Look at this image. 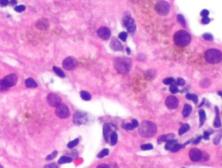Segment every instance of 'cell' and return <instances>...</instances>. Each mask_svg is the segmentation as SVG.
Here are the masks:
<instances>
[{
  "instance_id": "1",
  "label": "cell",
  "mask_w": 222,
  "mask_h": 168,
  "mask_svg": "<svg viewBox=\"0 0 222 168\" xmlns=\"http://www.w3.org/2000/svg\"><path fill=\"white\" fill-rule=\"evenodd\" d=\"M132 62L128 57H118L114 61V67L120 74H126L131 69Z\"/></svg>"
},
{
  "instance_id": "2",
  "label": "cell",
  "mask_w": 222,
  "mask_h": 168,
  "mask_svg": "<svg viewBox=\"0 0 222 168\" xmlns=\"http://www.w3.org/2000/svg\"><path fill=\"white\" fill-rule=\"evenodd\" d=\"M157 128L154 122L151 121H143L139 128V133L142 136L145 138H149L156 134Z\"/></svg>"
},
{
  "instance_id": "3",
  "label": "cell",
  "mask_w": 222,
  "mask_h": 168,
  "mask_svg": "<svg viewBox=\"0 0 222 168\" xmlns=\"http://www.w3.org/2000/svg\"><path fill=\"white\" fill-rule=\"evenodd\" d=\"M173 40H174L175 44L184 47V46H187L189 44L190 41H191V36L187 31L179 30L174 34Z\"/></svg>"
},
{
  "instance_id": "4",
  "label": "cell",
  "mask_w": 222,
  "mask_h": 168,
  "mask_svg": "<svg viewBox=\"0 0 222 168\" xmlns=\"http://www.w3.org/2000/svg\"><path fill=\"white\" fill-rule=\"evenodd\" d=\"M205 59L211 64H216L222 60V53L219 50L211 49L205 52Z\"/></svg>"
},
{
  "instance_id": "5",
  "label": "cell",
  "mask_w": 222,
  "mask_h": 168,
  "mask_svg": "<svg viewBox=\"0 0 222 168\" xmlns=\"http://www.w3.org/2000/svg\"><path fill=\"white\" fill-rule=\"evenodd\" d=\"M155 11L161 16H167L170 11V5L165 1H160L155 5Z\"/></svg>"
},
{
  "instance_id": "6",
  "label": "cell",
  "mask_w": 222,
  "mask_h": 168,
  "mask_svg": "<svg viewBox=\"0 0 222 168\" xmlns=\"http://www.w3.org/2000/svg\"><path fill=\"white\" fill-rule=\"evenodd\" d=\"M56 114L61 119H66L70 116V112L69 108L66 106V105L60 103L56 108Z\"/></svg>"
},
{
  "instance_id": "7",
  "label": "cell",
  "mask_w": 222,
  "mask_h": 168,
  "mask_svg": "<svg viewBox=\"0 0 222 168\" xmlns=\"http://www.w3.org/2000/svg\"><path fill=\"white\" fill-rule=\"evenodd\" d=\"M77 65V60L75 57L69 56L66 57L62 62V66L65 69L67 70H72L74 69Z\"/></svg>"
},
{
  "instance_id": "8",
  "label": "cell",
  "mask_w": 222,
  "mask_h": 168,
  "mask_svg": "<svg viewBox=\"0 0 222 168\" xmlns=\"http://www.w3.org/2000/svg\"><path fill=\"white\" fill-rule=\"evenodd\" d=\"M123 24L127 28L128 32H134L136 30V24L133 18L129 16H127L123 18Z\"/></svg>"
},
{
  "instance_id": "9",
  "label": "cell",
  "mask_w": 222,
  "mask_h": 168,
  "mask_svg": "<svg viewBox=\"0 0 222 168\" xmlns=\"http://www.w3.org/2000/svg\"><path fill=\"white\" fill-rule=\"evenodd\" d=\"M73 120L75 122V124L76 125H82L87 123L88 121V117L86 115V114L82 113V112H76L74 115Z\"/></svg>"
},
{
  "instance_id": "10",
  "label": "cell",
  "mask_w": 222,
  "mask_h": 168,
  "mask_svg": "<svg viewBox=\"0 0 222 168\" xmlns=\"http://www.w3.org/2000/svg\"><path fill=\"white\" fill-rule=\"evenodd\" d=\"M47 101L51 107L56 108L61 103V98L56 94H50L47 96Z\"/></svg>"
},
{
  "instance_id": "11",
  "label": "cell",
  "mask_w": 222,
  "mask_h": 168,
  "mask_svg": "<svg viewBox=\"0 0 222 168\" xmlns=\"http://www.w3.org/2000/svg\"><path fill=\"white\" fill-rule=\"evenodd\" d=\"M165 103H166V106L169 109H173V108H176L177 106L179 105V100L175 96H168L166 99Z\"/></svg>"
},
{
  "instance_id": "12",
  "label": "cell",
  "mask_w": 222,
  "mask_h": 168,
  "mask_svg": "<svg viewBox=\"0 0 222 168\" xmlns=\"http://www.w3.org/2000/svg\"><path fill=\"white\" fill-rule=\"evenodd\" d=\"M4 81H5V84L9 88H11V87L15 86L17 84V76L15 74H10V75H6L5 77Z\"/></svg>"
},
{
  "instance_id": "13",
  "label": "cell",
  "mask_w": 222,
  "mask_h": 168,
  "mask_svg": "<svg viewBox=\"0 0 222 168\" xmlns=\"http://www.w3.org/2000/svg\"><path fill=\"white\" fill-rule=\"evenodd\" d=\"M189 158L193 162L199 161L202 158V153L201 152V150H199L197 148H193L189 152Z\"/></svg>"
},
{
  "instance_id": "14",
  "label": "cell",
  "mask_w": 222,
  "mask_h": 168,
  "mask_svg": "<svg viewBox=\"0 0 222 168\" xmlns=\"http://www.w3.org/2000/svg\"><path fill=\"white\" fill-rule=\"evenodd\" d=\"M97 35L103 40H108L111 36V31L108 27H101L97 30Z\"/></svg>"
},
{
  "instance_id": "15",
  "label": "cell",
  "mask_w": 222,
  "mask_h": 168,
  "mask_svg": "<svg viewBox=\"0 0 222 168\" xmlns=\"http://www.w3.org/2000/svg\"><path fill=\"white\" fill-rule=\"evenodd\" d=\"M113 128H114V126L111 125L110 123H107V124L104 125V128H103V135H104V139H105L106 141L108 140L111 133L113 132Z\"/></svg>"
},
{
  "instance_id": "16",
  "label": "cell",
  "mask_w": 222,
  "mask_h": 168,
  "mask_svg": "<svg viewBox=\"0 0 222 168\" xmlns=\"http://www.w3.org/2000/svg\"><path fill=\"white\" fill-rule=\"evenodd\" d=\"M110 47L115 51H122V45L120 43V41L116 38H113L110 43Z\"/></svg>"
},
{
  "instance_id": "17",
  "label": "cell",
  "mask_w": 222,
  "mask_h": 168,
  "mask_svg": "<svg viewBox=\"0 0 222 168\" xmlns=\"http://www.w3.org/2000/svg\"><path fill=\"white\" fill-rule=\"evenodd\" d=\"M137 127H139V123L136 120H132L131 123H126V124L123 125V128L126 129V130H128V131L135 129Z\"/></svg>"
},
{
  "instance_id": "18",
  "label": "cell",
  "mask_w": 222,
  "mask_h": 168,
  "mask_svg": "<svg viewBox=\"0 0 222 168\" xmlns=\"http://www.w3.org/2000/svg\"><path fill=\"white\" fill-rule=\"evenodd\" d=\"M37 26L41 29V30H46L49 27V22L48 20L45 18H43V19H39L38 22L37 23Z\"/></svg>"
},
{
  "instance_id": "19",
  "label": "cell",
  "mask_w": 222,
  "mask_h": 168,
  "mask_svg": "<svg viewBox=\"0 0 222 168\" xmlns=\"http://www.w3.org/2000/svg\"><path fill=\"white\" fill-rule=\"evenodd\" d=\"M215 113H216V117H215V120H214V122H213V126H214V128H220L221 121H220V119H219V114L218 107H215Z\"/></svg>"
},
{
  "instance_id": "20",
  "label": "cell",
  "mask_w": 222,
  "mask_h": 168,
  "mask_svg": "<svg viewBox=\"0 0 222 168\" xmlns=\"http://www.w3.org/2000/svg\"><path fill=\"white\" fill-rule=\"evenodd\" d=\"M191 112H192V107L190 106L189 104H186L185 106H184V108H183V110H182V114H183V116H184L185 118L188 117V116L190 115Z\"/></svg>"
},
{
  "instance_id": "21",
  "label": "cell",
  "mask_w": 222,
  "mask_h": 168,
  "mask_svg": "<svg viewBox=\"0 0 222 168\" xmlns=\"http://www.w3.org/2000/svg\"><path fill=\"white\" fill-rule=\"evenodd\" d=\"M25 86L26 88H37V83L32 78H28L25 80Z\"/></svg>"
},
{
  "instance_id": "22",
  "label": "cell",
  "mask_w": 222,
  "mask_h": 168,
  "mask_svg": "<svg viewBox=\"0 0 222 168\" xmlns=\"http://www.w3.org/2000/svg\"><path fill=\"white\" fill-rule=\"evenodd\" d=\"M117 134L116 132H112L109 136V139H110V143H111V146H115L116 143H117Z\"/></svg>"
},
{
  "instance_id": "23",
  "label": "cell",
  "mask_w": 222,
  "mask_h": 168,
  "mask_svg": "<svg viewBox=\"0 0 222 168\" xmlns=\"http://www.w3.org/2000/svg\"><path fill=\"white\" fill-rule=\"evenodd\" d=\"M175 144H177V140H167V144L165 146V149L166 150H170Z\"/></svg>"
},
{
  "instance_id": "24",
  "label": "cell",
  "mask_w": 222,
  "mask_h": 168,
  "mask_svg": "<svg viewBox=\"0 0 222 168\" xmlns=\"http://www.w3.org/2000/svg\"><path fill=\"white\" fill-rule=\"evenodd\" d=\"M72 161V159L70 157L68 156H62L58 160V164H65V163H70Z\"/></svg>"
},
{
  "instance_id": "25",
  "label": "cell",
  "mask_w": 222,
  "mask_h": 168,
  "mask_svg": "<svg viewBox=\"0 0 222 168\" xmlns=\"http://www.w3.org/2000/svg\"><path fill=\"white\" fill-rule=\"evenodd\" d=\"M199 119H201V120H199V127H202L206 120V113L204 110L199 111Z\"/></svg>"
},
{
  "instance_id": "26",
  "label": "cell",
  "mask_w": 222,
  "mask_h": 168,
  "mask_svg": "<svg viewBox=\"0 0 222 168\" xmlns=\"http://www.w3.org/2000/svg\"><path fill=\"white\" fill-rule=\"evenodd\" d=\"M186 146V144H175L173 147L170 149V151L172 152V153H176V152H178L180 149H181L182 147H184V146Z\"/></svg>"
},
{
  "instance_id": "27",
  "label": "cell",
  "mask_w": 222,
  "mask_h": 168,
  "mask_svg": "<svg viewBox=\"0 0 222 168\" xmlns=\"http://www.w3.org/2000/svg\"><path fill=\"white\" fill-rule=\"evenodd\" d=\"M189 129H190V126H189L188 124H184L182 127L180 128V130H179V134H180V135H182V134H186Z\"/></svg>"
},
{
  "instance_id": "28",
  "label": "cell",
  "mask_w": 222,
  "mask_h": 168,
  "mask_svg": "<svg viewBox=\"0 0 222 168\" xmlns=\"http://www.w3.org/2000/svg\"><path fill=\"white\" fill-rule=\"evenodd\" d=\"M81 97L84 101H90L91 100V95L90 93H88L86 91H82L81 92Z\"/></svg>"
},
{
  "instance_id": "29",
  "label": "cell",
  "mask_w": 222,
  "mask_h": 168,
  "mask_svg": "<svg viewBox=\"0 0 222 168\" xmlns=\"http://www.w3.org/2000/svg\"><path fill=\"white\" fill-rule=\"evenodd\" d=\"M53 70H54V72L58 75V76H60V77H65V74H64V72L61 69H59V68H57V67H53Z\"/></svg>"
},
{
  "instance_id": "30",
  "label": "cell",
  "mask_w": 222,
  "mask_h": 168,
  "mask_svg": "<svg viewBox=\"0 0 222 168\" xmlns=\"http://www.w3.org/2000/svg\"><path fill=\"white\" fill-rule=\"evenodd\" d=\"M9 87L5 84V81L4 80H0V92H4V91H6L8 90Z\"/></svg>"
},
{
  "instance_id": "31",
  "label": "cell",
  "mask_w": 222,
  "mask_h": 168,
  "mask_svg": "<svg viewBox=\"0 0 222 168\" xmlns=\"http://www.w3.org/2000/svg\"><path fill=\"white\" fill-rule=\"evenodd\" d=\"M186 97H187V99H188V100H192L195 104L198 103V96H197L196 95H193V94H187V95H186Z\"/></svg>"
},
{
  "instance_id": "32",
  "label": "cell",
  "mask_w": 222,
  "mask_h": 168,
  "mask_svg": "<svg viewBox=\"0 0 222 168\" xmlns=\"http://www.w3.org/2000/svg\"><path fill=\"white\" fill-rule=\"evenodd\" d=\"M171 136H173V134H167V135H162V136H160L159 139H158V143H162V142H163V141L168 140L169 139L171 140V138H169V137H171Z\"/></svg>"
},
{
  "instance_id": "33",
  "label": "cell",
  "mask_w": 222,
  "mask_h": 168,
  "mask_svg": "<svg viewBox=\"0 0 222 168\" xmlns=\"http://www.w3.org/2000/svg\"><path fill=\"white\" fill-rule=\"evenodd\" d=\"M177 21H178L182 26H186V20L182 15H177Z\"/></svg>"
},
{
  "instance_id": "34",
  "label": "cell",
  "mask_w": 222,
  "mask_h": 168,
  "mask_svg": "<svg viewBox=\"0 0 222 168\" xmlns=\"http://www.w3.org/2000/svg\"><path fill=\"white\" fill-rule=\"evenodd\" d=\"M78 143H79V139H76V140L70 141V142L68 144V147H69V148H73V147H75L76 145H78Z\"/></svg>"
},
{
  "instance_id": "35",
  "label": "cell",
  "mask_w": 222,
  "mask_h": 168,
  "mask_svg": "<svg viewBox=\"0 0 222 168\" xmlns=\"http://www.w3.org/2000/svg\"><path fill=\"white\" fill-rule=\"evenodd\" d=\"M174 83H175V82L171 83V84H170V88H169L170 92L173 93V94H176L177 92H178V89H177V86L175 85Z\"/></svg>"
},
{
  "instance_id": "36",
  "label": "cell",
  "mask_w": 222,
  "mask_h": 168,
  "mask_svg": "<svg viewBox=\"0 0 222 168\" xmlns=\"http://www.w3.org/2000/svg\"><path fill=\"white\" fill-rule=\"evenodd\" d=\"M209 85H210V81L208 79H205L201 81V86L202 88H207L209 87Z\"/></svg>"
},
{
  "instance_id": "37",
  "label": "cell",
  "mask_w": 222,
  "mask_h": 168,
  "mask_svg": "<svg viewBox=\"0 0 222 168\" xmlns=\"http://www.w3.org/2000/svg\"><path fill=\"white\" fill-rule=\"evenodd\" d=\"M108 153H109L108 149H103V150H102L101 153H98L97 157H98V158H103V157L107 156V155L108 154Z\"/></svg>"
},
{
  "instance_id": "38",
  "label": "cell",
  "mask_w": 222,
  "mask_h": 168,
  "mask_svg": "<svg viewBox=\"0 0 222 168\" xmlns=\"http://www.w3.org/2000/svg\"><path fill=\"white\" fill-rule=\"evenodd\" d=\"M141 148L142 150H145V151L146 150H151V149H153V145L152 144H144L141 146Z\"/></svg>"
},
{
  "instance_id": "39",
  "label": "cell",
  "mask_w": 222,
  "mask_h": 168,
  "mask_svg": "<svg viewBox=\"0 0 222 168\" xmlns=\"http://www.w3.org/2000/svg\"><path fill=\"white\" fill-rule=\"evenodd\" d=\"M163 82H164V84H166V85H170L171 83H173V82H175V81H174L173 78H170V77H168V78H166V79H164V80H163Z\"/></svg>"
},
{
  "instance_id": "40",
  "label": "cell",
  "mask_w": 222,
  "mask_h": 168,
  "mask_svg": "<svg viewBox=\"0 0 222 168\" xmlns=\"http://www.w3.org/2000/svg\"><path fill=\"white\" fill-rule=\"evenodd\" d=\"M15 11L17 12H23L25 11V5H18L15 7Z\"/></svg>"
},
{
  "instance_id": "41",
  "label": "cell",
  "mask_w": 222,
  "mask_h": 168,
  "mask_svg": "<svg viewBox=\"0 0 222 168\" xmlns=\"http://www.w3.org/2000/svg\"><path fill=\"white\" fill-rule=\"evenodd\" d=\"M127 37H128V34L126 32H121L119 35V38L123 42H125L127 40Z\"/></svg>"
},
{
  "instance_id": "42",
  "label": "cell",
  "mask_w": 222,
  "mask_h": 168,
  "mask_svg": "<svg viewBox=\"0 0 222 168\" xmlns=\"http://www.w3.org/2000/svg\"><path fill=\"white\" fill-rule=\"evenodd\" d=\"M203 38L207 41H212L213 40V36L211 35V34H208V33H206L203 35Z\"/></svg>"
},
{
  "instance_id": "43",
  "label": "cell",
  "mask_w": 222,
  "mask_h": 168,
  "mask_svg": "<svg viewBox=\"0 0 222 168\" xmlns=\"http://www.w3.org/2000/svg\"><path fill=\"white\" fill-rule=\"evenodd\" d=\"M57 155V152L56 151H54L51 154H50V155H48L47 157H46V159H47V160H49V159H54V158H56V156Z\"/></svg>"
},
{
  "instance_id": "44",
  "label": "cell",
  "mask_w": 222,
  "mask_h": 168,
  "mask_svg": "<svg viewBox=\"0 0 222 168\" xmlns=\"http://www.w3.org/2000/svg\"><path fill=\"white\" fill-rule=\"evenodd\" d=\"M209 23H210L209 17H203V18H202V24H209Z\"/></svg>"
},
{
  "instance_id": "45",
  "label": "cell",
  "mask_w": 222,
  "mask_h": 168,
  "mask_svg": "<svg viewBox=\"0 0 222 168\" xmlns=\"http://www.w3.org/2000/svg\"><path fill=\"white\" fill-rule=\"evenodd\" d=\"M9 4L8 0H0V5L1 6H6Z\"/></svg>"
},
{
  "instance_id": "46",
  "label": "cell",
  "mask_w": 222,
  "mask_h": 168,
  "mask_svg": "<svg viewBox=\"0 0 222 168\" xmlns=\"http://www.w3.org/2000/svg\"><path fill=\"white\" fill-rule=\"evenodd\" d=\"M176 83H177V85H184L185 84V81L183 80V79H178L176 81Z\"/></svg>"
},
{
  "instance_id": "47",
  "label": "cell",
  "mask_w": 222,
  "mask_h": 168,
  "mask_svg": "<svg viewBox=\"0 0 222 168\" xmlns=\"http://www.w3.org/2000/svg\"><path fill=\"white\" fill-rule=\"evenodd\" d=\"M201 14V16H203V17H207L208 14H209V11H208L207 10H203Z\"/></svg>"
},
{
  "instance_id": "48",
  "label": "cell",
  "mask_w": 222,
  "mask_h": 168,
  "mask_svg": "<svg viewBox=\"0 0 222 168\" xmlns=\"http://www.w3.org/2000/svg\"><path fill=\"white\" fill-rule=\"evenodd\" d=\"M44 167H45V168H51V167H53V168H56V167H57V165H56V164L52 163V164H50V165H45Z\"/></svg>"
},
{
  "instance_id": "49",
  "label": "cell",
  "mask_w": 222,
  "mask_h": 168,
  "mask_svg": "<svg viewBox=\"0 0 222 168\" xmlns=\"http://www.w3.org/2000/svg\"><path fill=\"white\" fill-rule=\"evenodd\" d=\"M211 133H208V132H205L204 133V139L205 140H208L209 139V136H210Z\"/></svg>"
},
{
  "instance_id": "50",
  "label": "cell",
  "mask_w": 222,
  "mask_h": 168,
  "mask_svg": "<svg viewBox=\"0 0 222 168\" xmlns=\"http://www.w3.org/2000/svg\"><path fill=\"white\" fill-rule=\"evenodd\" d=\"M221 136H222V134H220L219 136H217V137H216V139H215V140H214V143H215V144H218V143L219 142V140H220V137H221Z\"/></svg>"
},
{
  "instance_id": "51",
  "label": "cell",
  "mask_w": 222,
  "mask_h": 168,
  "mask_svg": "<svg viewBox=\"0 0 222 168\" xmlns=\"http://www.w3.org/2000/svg\"><path fill=\"white\" fill-rule=\"evenodd\" d=\"M201 136L197 137V138H196V140H193V143H194V144H197V143H199V141H201Z\"/></svg>"
},
{
  "instance_id": "52",
  "label": "cell",
  "mask_w": 222,
  "mask_h": 168,
  "mask_svg": "<svg viewBox=\"0 0 222 168\" xmlns=\"http://www.w3.org/2000/svg\"><path fill=\"white\" fill-rule=\"evenodd\" d=\"M97 167H98V168H102V167H108V165H104V164H102V165H98Z\"/></svg>"
},
{
  "instance_id": "53",
  "label": "cell",
  "mask_w": 222,
  "mask_h": 168,
  "mask_svg": "<svg viewBox=\"0 0 222 168\" xmlns=\"http://www.w3.org/2000/svg\"><path fill=\"white\" fill-rule=\"evenodd\" d=\"M16 4H17V0H11V5H14Z\"/></svg>"
},
{
  "instance_id": "54",
  "label": "cell",
  "mask_w": 222,
  "mask_h": 168,
  "mask_svg": "<svg viewBox=\"0 0 222 168\" xmlns=\"http://www.w3.org/2000/svg\"><path fill=\"white\" fill-rule=\"evenodd\" d=\"M218 94H219V95H220L222 96V92H221V91H219V92H218Z\"/></svg>"
},
{
  "instance_id": "55",
  "label": "cell",
  "mask_w": 222,
  "mask_h": 168,
  "mask_svg": "<svg viewBox=\"0 0 222 168\" xmlns=\"http://www.w3.org/2000/svg\"><path fill=\"white\" fill-rule=\"evenodd\" d=\"M2 167H3V166H2V165H0V168H2Z\"/></svg>"
}]
</instances>
